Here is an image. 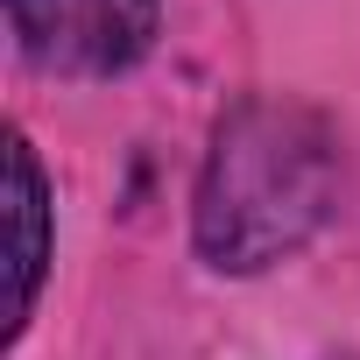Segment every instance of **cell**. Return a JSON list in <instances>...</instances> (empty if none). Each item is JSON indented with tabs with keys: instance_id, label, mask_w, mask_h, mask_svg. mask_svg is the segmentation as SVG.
I'll return each mask as SVG.
<instances>
[{
	"instance_id": "obj_1",
	"label": "cell",
	"mask_w": 360,
	"mask_h": 360,
	"mask_svg": "<svg viewBox=\"0 0 360 360\" xmlns=\"http://www.w3.org/2000/svg\"><path fill=\"white\" fill-rule=\"evenodd\" d=\"M332 134L311 106L248 99L219 120L205 184H198V248L212 269H269L311 240L332 212Z\"/></svg>"
},
{
	"instance_id": "obj_2",
	"label": "cell",
	"mask_w": 360,
	"mask_h": 360,
	"mask_svg": "<svg viewBox=\"0 0 360 360\" xmlns=\"http://www.w3.org/2000/svg\"><path fill=\"white\" fill-rule=\"evenodd\" d=\"M8 29L36 71L113 78L155 43V0H8Z\"/></svg>"
},
{
	"instance_id": "obj_3",
	"label": "cell",
	"mask_w": 360,
	"mask_h": 360,
	"mask_svg": "<svg viewBox=\"0 0 360 360\" xmlns=\"http://www.w3.org/2000/svg\"><path fill=\"white\" fill-rule=\"evenodd\" d=\"M8 219H15V304H8V325L22 332V318L36 304V283H43V262H50V198H43V169H36L22 134L8 141Z\"/></svg>"
}]
</instances>
